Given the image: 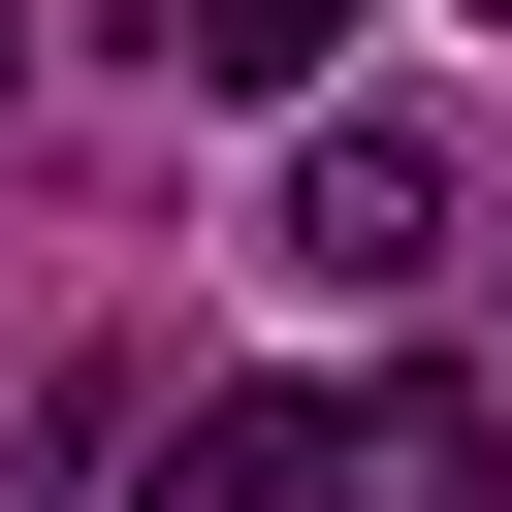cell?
<instances>
[{
	"label": "cell",
	"instance_id": "cell-1",
	"mask_svg": "<svg viewBox=\"0 0 512 512\" xmlns=\"http://www.w3.org/2000/svg\"><path fill=\"white\" fill-rule=\"evenodd\" d=\"M416 256H448V160L416 128H320L288 160V288H416Z\"/></svg>",
	"mask_w": 512,
	"mask_h": 512
},
{
	"label": "cell",
	"instance_id": "cell-2",
	"mask_svg": "<svg viewBox=\"0 0 512 512\" xmlns=\"http://www.w3.org/2000/svg\"><path fill=\"white\" fill-rule=\"evenodd\" d=\"M160 512H352V416H320V384H224V416L160 448Z\"/></svg>",
	"mask_w": 512,
	"mask_h": 512
},
{
	"label": "cell",
	"instance_id": "cell-3",
	"mask_svg": "<svg viewBox=\"0 0 512 512\" xmlns=\"http://www.w3.org/2000/svg\"><path fill=\"white\" fill-rule=\"evenodd\" d=\"M160 32H192V96H320L352 64V0H160Z\"/></svg>",
	"mask_w": 512,
	"mask_h": 512
},
{
	"label": "cell",
	"instance_id": "cell-4",
	"mask_svg": "<svg viewBox=\"0 0 512 512\" xmlns=\"http://www.w3.org/2000/svg\"><path fill=\"white\" fill-rule=\"evenodd\" d=\"M0 32H32V0H0Z\"/></svg>",
	"mask_w": 512,
	"mask_h": 512
}]
</instances>
